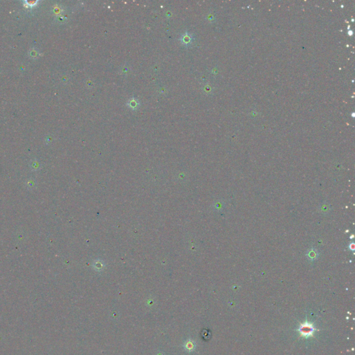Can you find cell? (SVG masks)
<instances>
[{"label":"cell","instance_id":"cell-1","mask_svg":"<svg viewBox=\"0 0 355 355\" xmlns=\"http://www.w3.org/2000/svg\"><path fill=\"white\" fill-rule=\"evenodd\" d=\"M315 330L312 324L309 323L307 322L303 324H301L298 329V331L301 333V336L304 338H309V337L313 336V332Z\"/></svg>","mask_w":355,"mask_h":355},{"label":"cell","instance_id":"cell-2","mask_svg":"<svg viewBox=\"0 0 355 355\" xmlns=\"http://www.w3.org/2000/svg\"><path fill=\"white\" fill-rule=\"evenodd\" d=\"M38 1H23V4L25 6L28 8H33L37 5Z\"/></svg>","mask_w":355,"mask_h":355},{"label":"cell","instance_id":"cell-3","mask_svg":"<svg viewBox=\"0 0 355 355\" xmlns=\"http://www.w3.org/2000/svg\"><path fill=\"white\" fill-rule=\"evenodd\" d=\"M187 345H188V348L189 347V349L190 350H192L193 349V343H187Z\"/></svg>","mask_w":355,"mask_h":355}]
</instances>
